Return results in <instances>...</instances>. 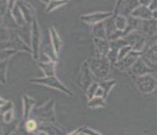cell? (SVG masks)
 I'll return each mask as SVG.
<instances>
[{
	"instance_id": "obj_1",
	"label": "cell",
	"mask_w": 157,
	"mask_h": 135,
	"mask_svg": "<svg viewBox=\"0 0 157 135\" xmlns=\"http://www.w3.org/2000/svg\"><path fill=\"white\" fill-rule=\"evenodd\" d=\"M87 62V64L93 76L97 80H103L109 74L111 68V63L107 58H92Z\"/></svg>"
},
{
	"instance_id": "obj_2",
	"label": "cell",
	"mask_w": 157,
	"mask_h": 135,
	"mask_svg": "<svg viewBox=\"0 0 157 135\" xmlns=\"http://www.w3.org/2000/svg\"><path fill=\"white\" fill-rule=\"evenodd\" d=\"M128 46L135 51H142L146 43V35L139 31H134L124 37Z\"/></svg>"
},
{
	"instance_id": "obj_3",
	"label": "cell",
	"mask_w": 157,
	"mask_h": 135,
	"mask_svg": "<svg viewBox=\"0 0 157 135\" xmlns=\"http://www.w3.org/2000/svg\"><path fill=\"white\" fill-rule=\"evenodd\" d=\"M156 79L154 74H149L137 78L136 85L142 93L150 94L153 92L156 88Z\"/></svg>"
},
{
	"instance_id": "obj_4",
	"label": "cell",
	"mask_w": 157,
	"mask_h": 135,
	"mask_svg": "<svg viewBox=\"0 0 157 135\" xmlns=\"http://www.w3.org/2000/svg\"><path fill=\"white\" fill-rule=\"evenodd\" d=\"M54 102L51 100L48 103L45 104L41 107H39L37 109L32 111V113L37 118L41 120L42 122H55V113L53 110Z\"/></svg>"
},
{
	"instance_id": "obj_5",
	"label": "cell",
	"mask_w": 157,
	"mask_h": 135,
	"mask_svg": "<svg viewBox=\"0 0 157 135\" xmlns=\"http://www.w3.org/2000/svg\"><path fill=\"white\" fill-rule=\"evenodd\" d=\"M31 83H35V84H40L46 85V86L52 87L54 89H56L58 90H61L65 94H67L69 96H72V92L70 90H68L64 84H62L59 81L57 78L55 77H45V78H37V79H31L30 80Z\"/></svg>"
},
{
	"instance_id": "obj_6",
	"label": "cell",
	"mask_w": 157,
	"mask_h": 135,
	"mask_svg": "<svg viewBox=\"0 0 157 135\" xmlns=\"http://www.w3.org/2000/svg\"><path fill=\"white\" fill-rule=\"evenodd\" d=\"M140 5V3L138 1H119L113 14L127 17L128 14L131 15L132 12Z\"/></svg>"
},
{
	"instance_id": "obj_7",
	"label": "cell",
	"mask_w": 157,
	"mask_h": 135,
	"mask_svg": "<svg viewBox=\"0 0 157 135\" xmlns=\"http://www.w3.org/2000/svg\"><path fill=\"white\" fill-rule=\"evenodd\" d=\"M95 80V77L93 76L92 72L90 70L87 62H84L82 67L81 68V74L79 80H78V84L81 88H82L84 90L87 91L90 85L93 84Z\"/></svg>"
},
{
	"instance_id": "obj_8",
	"label": "cell",
	"mask_w": 157,
	"mask_h": 135,
	"mask_svg": "<svg viewBox=\"0 0 157 135\" xmlns=\"http://www.w3.org/2000/svg\"><path fill=\"white\" fill-rule=\"evenodd\" d=\"M40 45V31L38 22L35 18L33 20L32 27H31V47H32L33 57L35 59H38Z\"/></svg>"
},
{
	"instance_id": "obj_9",
	"label": "cell",
	"mask_w": 157,
	"mask_h": 135,
	"mask_svg": "<svg viewBox=\"0 0 157 135\" xmlns=\"http://www.w3.org/2000/svg\"><path fill=\"white\" fill-rule=\"evenodd\" d=\"M142 54H143L142 51H135L132 50L130 52H128V55L123 60L118 62L114 66L120 70L128 71V68H132V66L135 64V62L140 58Z\"/></svg>"
},
{
	"instance_id": "obj_10",
	"label": "cell",
	"mask_w": 157,
	"mask_h": 135,
	"mask_svg": "<svg viewBox=\"0 0 157 135\" xmlns=\"http://www.w3.org/2000/svg\"><path fill=\"white\" fill-rule=\"evenodd\" d=\"M137 31L144 33V35H153L157 32V21L155 19H139Z\"/></svg>"
},
{
	"instance_id": "obj_11",
	"label": "cell",
	"mask_w": 157,
	"mask_h": 135,
	"mask_svg": "<svg viewBox=\"0 0 157 135\" xmlns=\"http://www.w3.org/2000/svg\"><path fill=\"white\" fill-rule=\"evenodd\" d=\"M112 16H113V12H98V13L91 14H87V15H82L81 18L83 21L88 23V24L96 25L98 23L103 22L104 20L109 19Z\"/></svg>"
},
{
	"instance_id": "obj_12",
	"label": "cell",
	"mask_w": 157,
	"mask_h": 135,
	"mask_svg": "<svg viewBox=\"0 0 157 135\" xmlns=\"http://www.w3.org/2000/svg\"><path fill=\"white\" fill-rule=\"evenodd\" d=\"M131 71L133 72V74L137 77H140V76H143L145 74H155L154 69H152L151 68L149 67L145 63V62L143 60V58H139L138 60L135 63V64L132 66Z\"/></svg>"
},
{
	"instance_id": "obj_13",
	"label": "cell",
	"mask_w": 157,
	"mask_h": 135,
	"mask_svg": "<svg viewBox=\"0 0 157 135\" xmlns=\"http://www.w3.org/2000/svg\"><path fill=\"white\" fill-rule=\"evenodd\" d=\"M94 43L96 45L97 58H106L110 50V42L104 39L94 38Z\"/></svg>"
},
{
	"instance_id": "obj_14",
	"label": "cell",
	"mask_w": 157,
	"mask_h": 135,
	"mask_svg": "<svg viewBox=\"0 0 157 135\" xmlns=\"http://www.w3.org/2000/svg\"><path fill=\"white\" fill-rule=\"evenodd\" d=\"M17 4L19 5V9L22 12L26 24L32 23L35 19V14H34L35 11L32 9L31 5H29V3L25 2H17Z\"/></svg>"
},
{
	"instance_id": "obj_15",
	"label": "cell",
	"mask_w": 157,
	"mask_h": 135,
	"mask_svg": "<svg viewBox=\"0 0 157 135\" xmlns=\"http://www.w3.org/2000/svg\"><path fill=\"white\" fill-rule=\"evenodd\" d=\"M116 80H105L103 82H100L99 87L97 90L95 97H102L103 99H105L108 96L109 91L111 90L113 85H115Z\"/></svg>"
},
{
	"instance_id": "obj_16",
	"label": "cell",
	"mask_w": 157,
	"mask_h": 135,
	"mask_svg": "<svg viewBox=\"0 0 157 135\" xmlns=\"http://www.w3.org/2000/svg\"><path fill=\"white\" fill-rule=\"evenodd\" d=\"M131 16L139 19H144V20H149L153 19L152 12L150 9L146 6L140 5L138 8H136L131 14Z\"/></svg>"
},
{
	"instance_id": "obj_17",
	"label": "cell",
	"mask_w": 157,
	"mask_h": 135,
	"mask_svg": "<svg viewBox=\"0 0 157 135\" xmlns=\"http://www.w3.org/2000/svg\"><path fill=\"white\" fill-rule=\"evenodd\" d=\"M39 129L45 131L48 135H66V133L62 129L54 126L51 122H43L39 127Z\"/></svg>"
},
{
	"instance_id": "obj_18",
	"label": "cell",
	"mask_w": 157,
	"mask_h": 135,
	"mask_svg": "<svg viewBox=\"0 0 157 135\" xmlns=\"http://www.w3.org/2000/svg\"><path fill=\"white\" fill-rule=\"evenodd\" d=\"M143 60L144 62L149 61L153 65H157V43L148 49L143 57Z\"/></svg>"
},
{
	"instance_id": "obj_19",
	"label": "cell",
	"mask_w": 157,
	"mask_h": 135,
	"mask_svg": "<svg viewBox=\"0 0 157 135\" xmlns=\"http://www.w3.org/2000/svg\"><path fill=\"white\" fill-rule=\"evenodd\" d=\"M39 67L40 68L42 71L44 72L45 77H53L55 76V68L56 63L53 61L40 62L39 63Z\"/></svg>"
},
{
	"instance_id": "obj_20",
	"label": "cell",
	"mask_w": 157,
	"mask_h": 135,
	"mask_svg": "<svg viewBox=\"0 0 157 135\" xmlns=\"http://www.w3.org/2000/svg\"><path fill=\"white\" fill-rule=\"evenodd\" d=\"M23 101H24V119L29 117L30 112L32 111L33 106L35 104V100L26 95L23 96Z\"/></svg>"
},
{
	"instance_id": "obj_21",
	"label": "cell",
	"mask_w": 157,
	"mask_h": 135,
	"mask_svg": "<svg viewBox=\"0 0 157 135\" xmlns=\"http://www.w3.org/2000/svg\"><path fill=\"white\" fill-rule=\"evenodd\" d=\"M50 32H51V38H52V46H53V50L55 51V52L58 54L59 51H61V38L59 37L56 31L55 30L54 27H51L50 28Z\"/></svg>"
},
{
	"instance_id": "obj_22",
	"label": "cell",
	"mask_w": 157,
	"mask_h": 135,
	"mask_svg": "<svg viewBox=\"0 0 157 135\" xmlns=\"http://www.w3.org/2000/svg\"><path fill=\"white\" fill-rule=\"evenodd\" d=\"M10 10L11 11L13 19H14V21H15L17 25H19L20 26L25 25L26 22L25 20V18H24V15H23L22 12H21V10L19 9V5L17 4V2L16 4Z\"/></svg>"
},
{
	"instance_id": "obj_23",
	"label": "cell",
	"mask_w": 157,
	"mask_h": 135,
	"mask_svg": "<svg viewBox=\"0 0 157 135\" xmlns=\"http://www.w3.org/2000/svg\"><path fill=\"white\" fill-rule=\"evenodd\" d=\"M105 21V20H104ZM104 21L103 22L98 23L93 26V32L94 35V38H99V39H104V40H108L107 38V35H106V30L105 26H104Z\"/></svg>"
},
{
	"instance_id": "obj_24",
	"label": "cell",
	"mask_w": 157,
	"mask_h": 135,
	"mask_svg": "<svg viewBox=\"0 0 157 135\" xmlns=\"http://www.w3.org/2000/svg\"><path fill=\"white\" fill-rule=\"evenodd\" d=\"M115 16V26L118 31H124L128 26V20L126 17L122 15H114Z\"/></svg>"
},
{
	"instance_id": "obj_25",
	"label": "cell",
	"mask_w": 157,
	"mask_h": 135,
	"mask_svg": "<svg viewBox=\"0 0 157 135\" xmlns=\"http://www.w3.org/2000/svg\"><path fill=\"white\" fill-rule=\"evenodd\" d=\"M87 106L91 108H97V107H104L106 106V102L102 97H94L87 103Z\"/></svg>"
},
{
	"instance_id": "obj_26",
	"label": "cell",
	"mask_w": 157,
	"mask_h": 135,
	"mask_svg": "<svg viewBox=\"0 0 157 135\" xmlns=\"http://www.w3.org/2000/svg\"><path fill=\"white\" fill-rule=\"evenodd\" d=\"M99 87V83L98 82H93V84L90 85V87L88 88V90H87V98L90 100H92L93 98L95 97V95H96V92L98 89Z\"/></svg>"
},
{
	"instance_id": "obj_27",
	"label": "cell",
	"mask_w": 157,
	"mask_h": 135,
	"mask_svg": "<svg viewBox=\"0 0 157 135\" xmlns=\"http://www.w3.org/2000/svg\"><path fill=\"white\" fill-rule=\"evenodd\" d=\"M66 3H67V1H52V2H49L48 6L46 8V12H52L53 10L63 5V4H66Z\"/></svg>"
},
{
	"instance_id": "obj_28",
	"label": "cell",
	"mask_w": 157,
	"mask_h": 135,
	"mask_svg": "<svg viewBox=\"0 0 157 135\" xmlns=\"http://www.w3.org/2000/svg\"><path fill=\"white\" fill-rule=\"evenodd\" d=\"M132 51V47L130 46H125L124 47L120 49L119 51V56H118V62L121 61L128 55V52Z\"/></svg>"
},
{
	"instance_id": "obj_29",
	"label": "cell",
	"mask_w": 157,
	"mask_h": 135,
	"mask_svg": "<svg viewBox=\"0 0 157 135\" xmlns=\"http://www.w3.org/2000/svg\"><path fill=\"white\" fill-rule=\"evenodd\" d=\"M18 51L17 49H5V50H2V53H1V61H5L8 60L10 57H11L13 53H15Z\"/></svg>"
},
{
	"instance_id": "obj_30",
	"label": "cell",
	"mask_w": 157,
	"mask_h": 135,
	"mask_svg": "<svg viewBox=\"0 0 157 135\" xmlns=\"http://www.w3.org/2000/svg\"><path fill=\"white\" fill-rule=\"evenodd\" d=\"M25 126L27 130L29 131V133H34L38 128V124L37 122H35L34 119H29L27 122H25Z\"/></svg>"
},
{
	"instance_id": "obj_31",
	"label": "cell",
	"mask_w": 157,
	"mask_h": 135,
	"mask_svg": "<svg viewBox=\"0 0 157 135\" xmlns=\"http://www.w3.org/2000/svg\"><path fill=\"white\" fill-rule=\"evenodd\" d=\"M2 117H3V122L5 123H10L11 122H13V109L10 110L9 112H5L3 115H2Z\"/></svg>"
},
{
	"instance_id": "obj_32",
	"label": "cell",
	"mask_w": 157,
	"mask_h": 135,
	"mask_svg": "<svg viewBox=\"0 0 157 135\" xmlns=\"http://www.w3.org/2000/svg\"><path fill=\"white\" fill-rule=\"evenodd\" d=\"M7 63L8 60L5 61H1V72H2V81L3 84H5V69L7 68Z\"/></svg>"
},
{
	"instance_id": "obj_33",
	"label": "cell",
	"mask_w": 157,
	"mask_h": 135,
	"mask_svg": "<svg viewBox=\"0 0 157 135\" xmlns=\"http://www.w3.org/2000/svg\"><path fill=\"white\" fill-rule=\"evenodd\" d=\"M82 133L84 134H87V135H102L100 134L99 133L96 132V131H94L93 129H88V128H83L82 129Z\"/></svg>"
},
{
	"instance_id": "obj_34",
	"label": "cell",
	"mask_w": 157,
	"mask_h": 135,
	"mask_svg": "<svg viewBox=\"0 0 157 135\" xmlns=\"http://www.w3.org/2000/svg\"><path fill=\"white\" fill-rule=\"evenodd\" d=\"M150 10H151V12H153L155 10H157V1H152L151 2V4H150V6L148 7Z\"/></svg>"
},
{
	"instance_id": "obj_35",
	"label": "cell",
	"mask_w": 157,
	"mask_h": 135,
	"mask_svg": "<svg viewBox=\"0 0 157 135\" xmlns=\"http://www.w3.org/2000/svg\"><path fill=\"white\" fill-rule=\"evenodd\" d=\"M82 129H83V128L78 129H77V130H75L74 132L71 133H69V134H67V135H78L79 133H81L82 132Z\"/></svg>"
},
{
	"instance_id": "obj_36",
	"label": "cell",
	"mask_w": 157,
	"mask_h": 135,
	"mask_svg": "<svg viewBox=\"0 0 157 135\" xmlns=\"http://www.w3.org/2000/svg\"><path fill=\"white\" fill-rule=\"evenodd\" d=\"M152 16H153L154 19H157V10L152 12Z\"/></svg>"
},
{
	"instance_id": "obj_37",
	"label": "cell",
	"mask_w": 157,
	"mask_h": 135,
	"mask_svg": "<svg viewBox=\"0 0 157 135\" xmlns=\"http://www.w3.org/2000/svg\"><path fill=\"white\" fill-rule=\"evenodd\" d=\"M37 135H48L45 131H42V130H39V132L37 133Z\"/></svg>"
},
{
	"instance_id": "obj_38",
	"label": "cell",
	"mask_w": 157,
	"mask_h": 135,
	"mask_svg": "<svg viewBox=\"0 0 157 135\" xmlns=\"http://www.w3.org/2000/svg\"><path fill=\"white\" fill-rule=\"evenodd\" d=\"M29 135H37V133H30Z\"/></svg>"
},
{
	"instance_id": "obj_39",
	"label": "cell",
	"mask_w": 157,
	"mask_h": 135,
	"mask_svg": "<svg viewBox=\"0 0 157 135\" xmlns=\"http://www.w3.org/2000/svg\"><path fill=\"white\" fill-rule=\"evenodd\" d=\"M78 135H87V134H84V133H79Z\"/></svg>"
}]
</instances>
